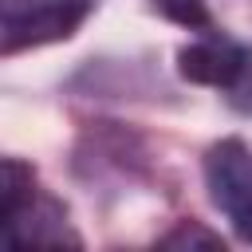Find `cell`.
Returning a JSON list of instances; mask_svg holds the SVG:
<instances>
[{
	"mask_svg": "<svg viewBox=\"0 0 252 252\" xmlns=\"http://www.w3.org/2000/svg\"><path fill=\"white\" fill-rule=\"evenodd\" d=\"M161 244H165V248H181V244H205V248H217V244H220V236L205 232L197 220H181L169 236H161Z\"/></svg>",
	"mask_w": 252,
	"mask_h": 252,
	"instance_id": "4",
	"label": "cell"
},
{
	"mask_svg": "<svg viewBox=\"0 0 252 252\" xmlns=\"http://www.w3.org/2000/svg\"><path fill=\"white\" fill-rule=\"evenodd\" d=\"M177 71L189 83L228 91L248 71V47L236 43L232 35H224L220 28H209V32H197V39H189L177 51Z\"/></svg>",
	"mask_w": 252,
	"mask_h": 252,
	"instance_id": "3",
	"label": "cell"
},
{
	"mask_svg": "<svg viewBox=\"0 0 252 252\" xmlns=\"http://www.w3.org/2000/svg\"><path fill=\"white\" fill-rule=\"evenodd\" d=\"M205 189L232 232L252 244V146L244 138H220L205 154Z\"/></svg>",
	"mask_w": 252,
	"mask_h": 252,
	"instance_id": "1",
	"label": "cell"
},
{
	"mask_svg": "<svg viewBox=\"0 0 252 252\" xmlns=\"http://www.w3.org/2000/svg\"><path fill=\"white\" fill-rule=\"evenodd\" d=\"M94 0H4V55L75 35Z\"/></svg>",
	"mask_w": 252,
	"mask_h": 252,
	"instance_id": "2",
	"label": "cell"
}]
</instances>
